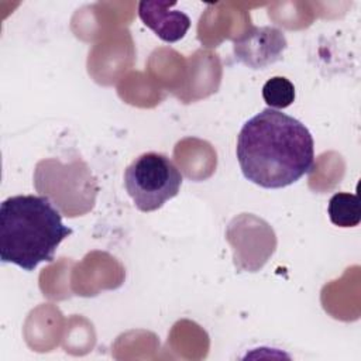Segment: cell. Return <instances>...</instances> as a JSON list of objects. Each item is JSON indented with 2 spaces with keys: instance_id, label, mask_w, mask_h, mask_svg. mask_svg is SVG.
I'll return each mask as SVG.
<instances>
[{
  "instance_id": "6da1fadb",
  "label": "cell",
  "mask_w": 361,
  "mask_h": 361,
  "mask_svg": "<svg viewBox=\"0 0 361 361\" xmlns=\"http://www.w3.org/2000/svg\"><path fill=\"white\" fill-rule=\"evenodd\" d=\"M235 154L248 180L265 189H279L312 171L314 142L298 118L267 107L243 124Z\"/></svg>"
},
{
  "instance_id": "7a4b0ae2",
  "label": "cell",
  "mask_w": 361,
  "mask_h": 361,
  "mask_svg": "<svg viewBox=\"0 0 361 361\" xmlns=\"http://www.w3.org/2000/svg\"><path fill=\"white\" fill-rule=\"evenodd\" d=\"M72 234L47 196L17 195L0 204V258L24 271L51 262L59 244Z\"/></svg>"
},
{
  "instance_id": "3957f363",
  "label": "cell",
  "mask_w": 361,
  "mask_h": 361,
  "mask_svg": "<svg viewBox=\"0 0 361 361\" xmlns=\"http://www.w3.org/2000/svg\"><path fill=\"white\" fill-rule=\"evenodd\" d=\"M182 173L164 154L144 152L124 172V186L134 206L141 212L161 209L179 193Z\"/></svg>"
},
{
  "instance_id": "277c9868",
  "label": "cell",
  "mask_w": 361,
  "mask_h": 361,
  "mask_svg": "<svg viewBox=\"0 0 361 361\" xmlns=\"http://www.w3.org/2000/svg\"><path fill=\"white\" fill-rule=\"evenodd\" d=\"M286 38L276 27H252L233 41L235 58L245 66L262 69L281 59L286 49Z\"/></svg>"
},
{
  "instance_id": "5b68a950",
  "label": "cell",
  "mask_w": 361,
  "mask_h": 361,
  "mask_svg": "<svg viewBox=\"0 0 361 361\" xmlns=\"http://www.w3.org/2000/svg\"><path fill=\"white\" fill-rule=\"evenodd\" d=\"M176 4V1L144 0L138 3V16L162 41L176 42L190 27V18L183 11L173 8Z\"/></svg>"
},
{
  "instance_id": "8992f818",
  "label": "cell",
  "mask_w": 361,
  "mask_h": 361,
  "mask_svg": "<svg viewBox=\"0 0 361 361\" xmlns=\"http://www.w3.org/2000/svg\"><path fill=\"white\" fill-rule=\"evenodd\" d=\"M327 212L330 221L338 227H355L361 221L360 200L354 193H334L329 200Z\"/></svg>"
},
{
  "instance_id": "52a82bcc",
  "label": "cell",
  "mask_w": 361,
  "mask_h": 361,
  "mask_svg": "<svg viewBox=\"0 0 361 361\" xmlns=\"http://www.w3.org/2000/svg\"><path fill=\"white\" fill-rule=\"evenodd\" d=\"M262 97L271 109H286L295 100V86L283 76H274L262 86Z\"/></svg>"
}]
</instances>
